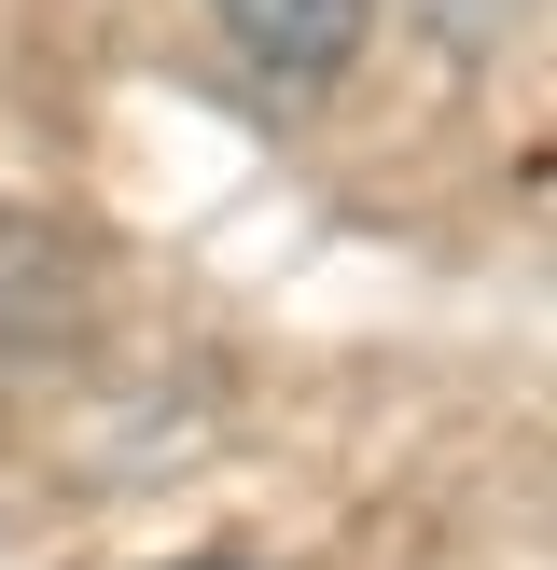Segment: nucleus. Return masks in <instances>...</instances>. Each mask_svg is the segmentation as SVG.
<instances>
[{
    "label": "nucleus",
    "mask_w": 557,
    "mask_h": 570,
    "mask_svg": "<svg viewBox=\"0 0 557 570\" xmlns=\"http://www.w3.org/2000/svg\"><path fill=\"white\" fill-rule=\"evenodd\" d=\"M209 14H223V42L265 83H334L362 56V14H377V0H209Z\"/></svg>",
    "instance_id": "f257e3e1"
},
{
    "label": "nucleus",
    "mask_w": 557,
    "mask_h": 570,
    "mask_svg": "<svg viewBox=\"0 0 557 570\" xmlns=\"http://www.w3.org/2000/svg\"><path fill=\"white\" fill-rule=\"evenodd\" d=\"M154 570H237V557H154Z\"/></svg>",
    "instance_id": "f03ea898"
}]
</instances>
